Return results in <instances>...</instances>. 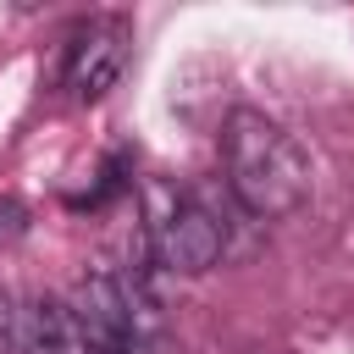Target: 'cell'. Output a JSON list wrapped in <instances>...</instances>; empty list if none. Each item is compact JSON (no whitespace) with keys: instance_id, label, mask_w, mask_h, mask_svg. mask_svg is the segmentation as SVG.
<instances>
[{"instance_id":"obj_1","label":"cell","mask_w":354,"mask_h":354,"mask_svg":"<svg viewBox=\"0 0 354 354\" xmlns=\"http://www.w3.org/2000/svg\"><path fill=\"white\" fill-rule=\"evenodd\" d=\"M221 166H227V194L254 216H288L310 199V155L299 149V138L260 116V111H232L221 127Z\"/></svg>"},{"instance_id":"obj_3","label":"cell","mask_w":354,"mask_h":354,"mask_svg":"<svg viewBox=\"0 0 354 354\" xmlns=\"http://www.w3.org/2000/svg\"><path fill=\"white\" fill-rule=\"evenodd\" d=\"M122 66H127V28L116 17H100V22L72 33L66 61H61V83H66V94L77 105H88L122 77Z\"/></svg>"},{"instance_id":"obj_5","label":"cell","mask_w":354,"mask_h":354,"mask_svg":"<svg viewBox=\"0 0 354 354\" xmlns=\"http://www.w3.org/2000/svg\"><path fill=\"white\" fill-rule=\"evenodd\" d=\"M17 315H22V299H11V288H0V354H17Z\"/></svg>"},{"instance_id":"obj_4","label":"cell","mask_w":354,"mask_h":354,"mask_svg":"<svg viewBox=\"0 0 354 354\" xmlns=\"http://www.w3.org/2000/svg\"><path fill=\"white\" fill-rule=\"evenodd\" d=\"M17 354H105V348L83 326L72 299L33 293L22 299V315H17Z\"/></svg>"},{"instance_id":"obj_2","label":"cell","mask_w":354,"mask_h":354,"mask_svg":"<svg viewBox=\"0 0 354 354\" xmlns=\"http://www.w3.org/2000/svg\"><path fill=\"white\" fill-rule=\"evenodd\" d=\"M144 249L166 277H205L227 260V238L216 227L210 199L183 194L171 183H144Z\"/></svg>"}]
</instances>
